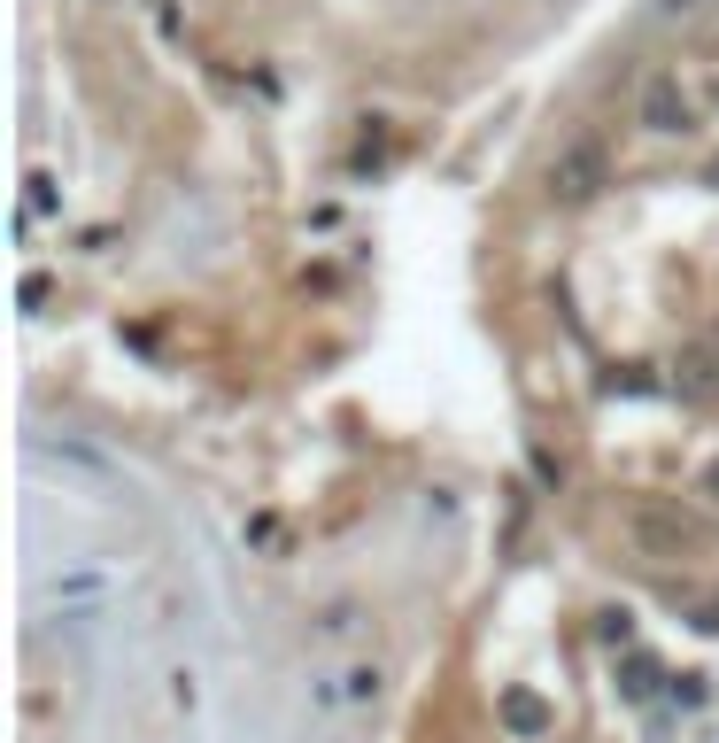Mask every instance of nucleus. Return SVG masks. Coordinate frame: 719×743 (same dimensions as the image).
I'll return each mask as SVG.
<instances>
[{"instance_id": "obj_1", "label": "nucleus", "mask_w": 719, "mask_h": 743, "mask_svg": "<svg viewBox=\"0 0 719 743\" xmlns=\"http://www.w3.org/2000/svg\"><path fill=\"white\" fill-rule=\"evenodd\" d=\"M596 186H604V148L596 140L557 148V163H549V194L557 202H596Z\"/></svg>"}, {"instance_id": "obj_2", "label": "nucleus", "mask_w": 719, "mask_h": 743, "mask_svg": "<svg viewBox=\"0 0 719 743\" xmlns=\"http://www.w3.org/2000/svg\"><path fill=\"white\" fill-rule=\"evenodd\" d=\"M634 117H642V132H689V93H681V78L673 70H658L650 86H642V101H634Z\"/></svg>"}, {"instance_id": "obj_3", "label": "nucleus", "mask_w": 719, "mask_h": 743, "mask_svg": "<svg viewBox=\"0 0 719 743\" xmlns=\"http://www.w3.org/2000/svg\"><path fill=\"white\" fill-rule=\"evenodd\" d=\"M379 689H387L379 666H341V674H325V682L310 689V705H372Z\"/></svg>"}, {"instance_id": "obj_4", "label": "nucleus", "mask_w": 719, "mask_h": 743, "mask_svg": "<svg viewBox=\"0 0 719 743\" xmlns=\"http://www.w3.org/2000/svg\"><path fill=\"white\" fill-rule=\"evenodd\" d=\"M495 713H503V728H511V736H549V728H557V713H549L534 689H503V705H495Z\"/></svg>"}, {"instance_id": "obj_5", "label": "nucleus", "mask_w": 719, "mask_h": 743, "mask_svg": "<svg viewBox=\"0 0 719 743\" xmlns=\"http://www.w3.org/2000/svg\"><path fill=\"white\" fill-rule=\"evenodd\" d=\"M627 697H650V689H658V666H650V658H627Z\"/></svg>"}, {"instance_id": "obj_6", "label": "nucleus", "mask_w": 719, "mask_h": 743, "mask_svg": "<svg viewBox=\"0 0 719 743\" xmlns=\"http://www.w3.org/2000/svg\"><path fill=\"white\" fill-rule=\"evenodd\" d=\"M348 627H356V604H333V612H325V620H317V635H325V643H341Z\"/></svg>"}, {"instance_id": "obj_7", "label": "nucleus", "mask_w": 719, "mask_h": 743, "mask_svg": "<svg viewBox=\"0 0 719 743\" xmlns=\"http://www.w3.org/2000/svg\"><path fill=\"white\" fill-rule=\"evenodd\" d=\"M248 542H256V550H279V542H287V527H279V519H248Z\"/></svg>"}, {"instance_id": "obj_8", "label": "nucleus", "mask_w": 719, "mask_h": 743, "mask_svg": "<svg viewBox=\"0 0 719 743\" xmlns=\"http://www.w3.org/2000/svg\"><path fill=\"white\" fill-rule=\"evenodd\" d=\"M665 8H689V0H665Z\"/></svg>"}, {"instance_id": "obj_9", "label": "nucleus", "mask_w": 719, "mask_h": 743, "mask_svg": "<svg viewBox=\"0 0 719 743\" xmlns=\"http://www.w3.org/2000/svg\"><path fill=\"white\" fill-rule=\"evenodd\" d=\"M712 488H719V473H712Z\"/></svg>"}]
</instances>
